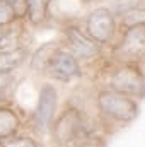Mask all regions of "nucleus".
Wrapping results in <instances>:
<instances>
[{"label": "nucleus", "instance_id": "10", "mask_svg": "<svg viewBox=\"0 0 145 147\" xmlns=\"http://www.w3.org/2000/svg\"><path fill=\"white\" fill-rule=\"evenodd\" d=\"M19 128L17 115L9 108H0V140L12 137Z\"/></svg>", "mask_w": 145, "mask_h": 147}, {"label": "nucleus", "instance_id": "13", "mask_svg": "<svg viewBox=\"0 0 145 147\" xmlns=\"http://www.w3.org/2000/svg\"><path fill=\"white\" fill-rule=\"evenodd\" d=\"M121 24H123L126 29H128V28H133V26H145V9L133 7V9L123 12Z\"/></svg>", "mask_w": 145, "mask_h": 147}, {"label": "nucleus", "instance_id": "5", "mask_svg": "<svg viewBox=\"0 0 145 147\" xmlns=\"http://www.w3.org/2000/svg\"><path fill=\"white\" fill-rule=\"evenodd\" d=\"M82 128V118L77 110L65 111L53 127V137L58 144H68L79 135Z\"/></svg>", "mask_w": 145, "mask_h": 147}, {"label": "nucleus", "instance_id": "12", "mask_svg": "<svg viewBox=\"0 0 145 147\" xmlns=\"http://www.w3.org/2000/svg\"><path fill=\"white\" fill-rule=\"evenodd\" d=\"M56 51H58V48H56L55 43H46V45H43L36 53H34L33 62H31V67H33L34 70H46V69H48V63L51 62V58H53V55H55Z\"/></svg>", "mask_w": 145, "mask_h": 147}, {"label": "nucleus", "instance_id": "15", "mask_svg": "<svg viewBox=\"0 0 145 147\" xmlns=\"http://www.w3.org/2000/svg\"><path fill=\"white\" fill-rule=\"evenodd\" d=\"M14 19H15L14 10L9 7V3L5 0H0V28L5 24H10Z\"/></svg>", "mask_w": 145, "mask_h": 147}, {"label": "nucleus", "instance_id": "11", "mask_svg": "<svg viewBox=\"0 0 145 147\" xmlns=\"http://www.w3.org/2000/svg\"><path fill=\"white\" fill-rule=\"evenodd\" d=\"M51 0H26V14L33 24L44 22Z\"/></svg>", "mask_w": 145, "mask_h": 147}, {"label": "nucleus", "instance_id": "6", "mask_svg": "<svg viewBox=\"0 0 145 147\" xmlns=\"http://www.w3.org/2000/svg\"><path fill=\"white\" fill-rule=\"evenodd\" d=\"M46 70H50V75L51 77H55L58 80H63V82L72 80L73 77H79L80 75V69H79L77 58L73 55H70V53L63 51V50H58L53 55V58L48 63V69Z\"/></svg>", "mask_w": 145, "mask_h": 147}, {"label": "nucleus", "instance_id": "4", "mask_svg": "<svg viewBox=\"0 0 145 147\" xmlns=\"http://www.w3.org/2000/svg\"><path fill=\"white\" fill-rule=\"evenodd\" d=\"M116 31L114 17L111 10L106 7H97L94 9L89 17H87V33L92 41L99 43H109Z\"/></svg>", "mask_w": 145, "mask_h": 147}, {"label": "nucleus", "instance_id": "8", "mask_svg": "<svg viewBox=\"0 0 145 147\" xmlns=\"http://www.w3.org/2000/svg\"><path fill=\"white\" fill-rule=\"evenodd\" d=\"M67 38L70 41V46L75 51V55L80 57V58H91V57L99 53V45L96 41L89 39L77 28H68L67 29Z\"/></svg>", "mask_w": 145, "mask_h": 147}, {"label": "nucleus", "instance_id": "1", "mask_svg": "<svg viewBox=\"0 0 145 147\" xmlns=\"http://www.w3.org/2000/svg\"><path fill=\"white\" fill-rule=\"evenodd\" d=\"M97 106L104 115L118 121H132L138 115V106L133 99L114 91H103L97 98Z\"/></svg>", "mask_w": 145, "mask_h": 147}, {"label": "nucleus", "instance_id": "17", "mask_svg": "<svg viewBox=\"0 0 145 147\" xmlns=\"http://www.w3.org/2000/svg\"><path fill=\"white\" fill-rule=\"evenodd\" d=\"M10 80V75L9 74H0V87H5Z\"/></svg>", "mask_w": 145, "mask_h": 147}, {"label": "nucleus", "instance_id": "3", "mask_svg": "<svg viewBox=\"0 0 145 147\" xmlns=\"http://www.w3.org/2000/svg\"><path fill=\"white\" fill-rule=\"evenodd\" d=\"M111 87L123 96H145V75L135 65H125L111 75Z\"/></svg>", "mask_w": 145, "mask_h": 147}, {"label": "nucleus", "instance_id": "14", "mask_svg": "<svg viewBox=\"0 0 145 147\" xmlns=\"http://www.w3.org/2000/svg\"><path fill=\"white\" fill-rule=\"evenodd\" d=\"M2 147H38L29 137H9L2 140Z\"/></svg>", "mask_w": 145, "mask_h": 147}, {"label": "nucleus", "instance_id": "18", "mask_svg": "<svg viewBox=\"0 0 145 147\" xmlns=\"http://www.w3.org/2000/svg\"><path fill=\"white\" fill-rule=\"evenodd\" d=\"M3 33H5V31H3V29L0 28V39H2V36H3Z\"/></svg>", "mask_w": 145, "mask_h": 147}, {"label": "nucleus", "instance_id": "9", "mask_svg": "<svg viewBox=\"0 0 145 147\" xmlns=\"http://www.w3.org/2000/svg\"><path fill=\"white\" fill-rule=\"evenodd\" d=\"M28 51L24 48H17L14 51H2L0 53V74H10L15 70L26 58Z\"/></svg>", "mask_w": 145, "mask_h": 147}, {"label": "nucleus", "instance_id": "19", "mask_svg": "<svg viewBox=\"0 0 145 147\" xmlns=\"http://www.w3.org/2000/svg\"><path fill=\"white\" fill-rule=\"evenodd\" d=\"M2 98H3V92H2V89H0V99H2Z\"/></svg>", "mask_w": 145, "mask_h": 147}, {"label": "nucleus", "instance_id": "2", "mask_svg": "<svg viewBox=\"0 0 145 147\" xmlns=\"http://www.w3.org/2000/svg\"><path fill=\"white\" fill-rule=\"evenodd\" d=\"M114 58L125 63H133L145 58V26L125 29L121 41L114 46Z\"/></svg>", "mask_w": 145, "mask_h": 147}, {"label": "nucleus", "instance_id": "16", "mask_svg": "<svg viewBox=\"0 0 145 147\" xmlns=\"http://www.w3.org/2000/svg\"><path fill=\"white\" fill-rule=\"evenodd\" d=\"M9 3V7L14 10L15 17H22L26 16V0H5Z\"/></svg>", "mask_w": 145, "mask_h": 147}, {"label": "nucleus", "instance_id": "7", "mask_svg": "<svg viewBox=\"0 0 145 147\" xmlns=\"http://www.w3.org/2000/svg\"><path fill=\"white\" fill-rule=\"evenodd\" d=\"M55 108H56V91H55L53 86L46 84V86H43L41 91H39L36 113H34L36 123L41 128H44V127H48V125L51 123Z\"/></svg>", "mask_w": 145, "mask_h": 147}]
</instances>
